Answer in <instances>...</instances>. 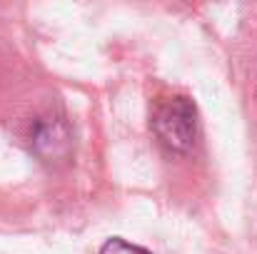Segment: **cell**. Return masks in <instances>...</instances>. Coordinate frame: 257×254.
<instances>
[{"instance_id": "2", "label": "cell", "mask_w": 257, "mask_h": 254, "mask_svg": "<svg viewBox=\"0 0 257 254\" xmlns=\"http://www.w3.org/2000/svg\"><path fill=\"white\" fill-rule=\"evenodd\" d=\"M100 254H150V252L143 249V247H138V244H133V242H127V239L112 237V239H107L102 244Z\"/></svg>"}, {"instance_id": "1", "label": "cell", "mask_w": 257, "mask_h": 254, "mask_svg": "<svg viewBox=\"0 0 257 254\" xmlns=\"http://www.w3.org/2000/svg\"><path fill=\"white\" fill-rule=\"evenodd\" d=\"M153 132L158 142L175 155H187L197 140V110L185 95L163 100L153 112Z\"/></svg>"}]
</instances>
